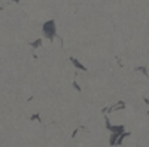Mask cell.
<instances>
[{
	"mask_svg": "<svg viewBox=\"0 0 149 147\" xmlns=\"http://www.w3.org/2000/svg\"><path fill=\"white\" fill-rule=\"evenodd\" d=\"M55 31H57V27H55V22L51 19V21H46L43 24V34L48 36L49 39H52V36H55Z\"/></svg>",
	"mask_w": 149,
	"mask_h": 147,
	"instance_id": "cell-1",
	"label": "cell"
},
{
	"mask_svg": "<svg viewBox=\"0 0 149 147\" xmlns=\"http://www.w3.org/2000/svg\"><path fill=\"white\" fill-rule=\"evenodd\" d=\"M72 63H73L74 66H76V67H79V68H85V67H84L82 64H79V63H78V61H76V59H72Z\"/></svg>",
	"mask_w": 149,
	"mask_h": 147,
	"instance_id": "cell-2",
	"label": "cell"
}]
</instances>
